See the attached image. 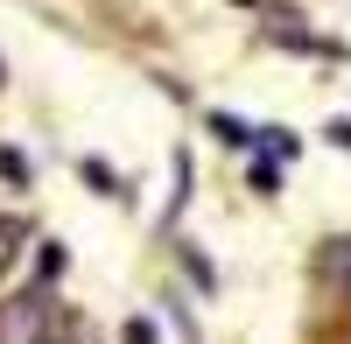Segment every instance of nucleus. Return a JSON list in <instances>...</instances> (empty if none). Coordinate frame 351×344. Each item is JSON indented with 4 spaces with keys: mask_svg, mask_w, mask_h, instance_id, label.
Returning <instances> with one entry per match:
<instances>
[{
    "mask_svg": "<svg viewBox=\"0 0 351 344\" xmlns=\"http://www.w3.org/2000/svg\"><path fill=\"white\" fill-rule=\"evenodd\" d=\"M49 330H56V295L49 288H28L0 309V344H49Z\"/></svg>",
    "mask_w": 351,
    "mask_h": 344,
    "instance_id": "obj_1",
    "label": "nucleus"
},
{
    "mask_svg": "<svg viewBox=\"0 0 351 344\" xmlns=\"http://www.w3.org/2000/svg\"><path fill=\"white\" fill-rule=\"evenodd\" d=\"M316 274H324V288L351 295V239H330L324 253H316Z\"/></svg>",
    "mask_w": 351,
    "mask_h": 344,
    "instance_id": "obj_2",
    "label": "nucleus"
},
{
    "mask_svg": "<svg viewBox=\"0 0 351 344\" xmlns=\"http://www.w3.org/2000/svg\"><path fill=\"white\" fill-rule=\"evenodd\" d=\"M21 239H28V225H21V218H0V274L14 267V253H21Z\"/></svg>",
    "mask_w": 351,
    "mask_h": 344,
    "instance_id": "obj_3",
    "label": "nucleus"
},
{
    "mask_svg": "<svg viewBox=\"0 0 351 344\" xmlns=\"http://www.w3.org/2000/svg\"><path fill=\"white\" fill-rule=\"evenodd\" d=\"M0 176H8V183H28V162H21V148H0Z\"/></svg>",
    "mask_w": 351,
    "mask_h": 344,
    "instance_id": "obj_4",
    "label": "nucleus"
},
{
    "mask_svg": "<svg viewBox=\"0 0 351 344\" xmlns=\"http://www.w3.org/2000/svg\"><path fill=\"white\" fill-rule=\"evenodd\" d=\"M127 344H155V330L148 323H127Z\"/></svg>",
    "mask_w": 351,
    "mask_h": 344,
    "instance_id": "obj_5",
    "label": "nucleus"
},
{
    "mask_svg": "<svg viewBox=\"0 0 351 344\" xmlns=\"http://www.w3.org/2000/svg\"><path fill=\"white\" fill-rule=\"evenodd\" d=\"M0 84H8V71H0Z\"/></svg>",
    "mask_w": 351,
    "mask_h": 344,
    "instance_id": "obj_6",
    "label": "nucleus"
}]
</instances>
